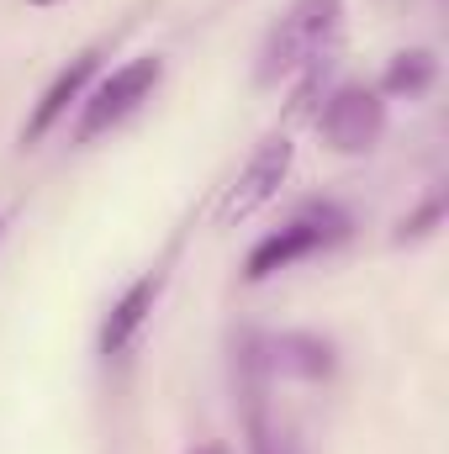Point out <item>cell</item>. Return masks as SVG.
Segmentation results:
<instances>
[{
	"label": "cell",
	"instance_id": "1",
	"mask_svg": "<svg viewBox=\"0 0 449 454\" xmlns=\"http://www.w3.org/2000/svg\"><path fill=\"white\" fill-rule=\"evenodd\" d=\"M338 27H343V0H291V11L270 27V37L259 48L254 80L280 85L302 69H323L338 43Z\"/></svg>",
	"mask_w": 449,
	"mask_h": 454
},
{
	"label": "cell",
	"instance_id": "2",
	"mask_svg": "<svg viewBox=\"0 0 449 454\" xmlns=\"http://www.w3.org/2000/svg\"><path fill=\"white\" fill-rule=\"evenodd\" d=\"M343 238H349V212L334 207V201H307L286 227L264 232V238L248 248V259H243V280L259 286V280L291 270L296 259H312V254L334 248V243H343Z\"/></svg>",
	"mask_w": 449,
	"mask_h": 454
},
{
	"label": "cell",
	"instance_id": "3",
	"mask_svg": "<svg viewBox=\"0 0 449 454\" xmlns=\"http://www.w3.org/2000/svg\"><path fill=\"white\" fill-rule=\"evenodd\" d=\"M159 74H164V59L159 53H143V59H127L122 69H112L91 96H85V116H80V137H101V132H112L116 121H127V116L138 112L148 96H154V85H159Z\"/></svg>",
	"mask_w": 449,
	"mask_h": 454
},
{
	"label": "cell",
	"instance_id": "4",
	"mask_svg": "<svg viewBox=\"0 0 449 454\" xmlns=\"http://www.w3.org/2000/svg\"><path fill=\"white\" fill-rule=\"evenodd\" d=\"M291 164H296V143H291L286 132L264 137V143L248 153V164L238 169V180L227 185V196H223V223H248L259 207H270V201L280 196V185H286Z\"/></svg>",
	"mask_w": 449,
	"mask_h": 454
},
{
	"label": "cell",
	"instance_id": "5",
	"mask_svg": "<svg viewBox=\"0 0 449 454\" xmlns=\"http://www.w3.org/2000/svg\"><path fill=\"white\" fill-rule=\"evenodd\" d=\"M318 132L334 153H370L386 132V101L365 85H338L318 112Z\"/></svg>",
	"mask_w": 449,
	"mask_h": 454
},
{
	"label": "cell",
	"instance_id": "6",
	"mask_svg": "<svg viewBox=\"0 0 449 454\" xmlns=\"http://www.w3.org/2000/svg\"><path fill=\"white\" fill-rule=\"evenodd\" d=\"M248 364L270 375H296V380H328L334 375V343L318 333H264L248 343Z\"/></svg>",
	"mask_w": 449,
	"mask_h": 454
},
{
	"label": "cell",
	"instance_id": "7",
	"mask_svg": "<svg viewBox=\"0 0 449 454\" xmlns=\"http://www.w3.org/2000/svg\"><path fill=\"white\" fill-rule=\"evenodd\" d=\"M96 69H101V53L96 48H85V53H75L59 74H53V85L37 96V106L27 116V127H21V143H43L48 132H53V121L69 112L75 101H85V85L96 80Z\"/></svg>",
	"mask_w": 449,
	"mask_h": 454
},
{
	"label": "cell",
	"instance_id": "8",
	"mask_svg": "<svg viewBox=\"0 0 449 454\" xmlns=\"http://www.w3.org/2000/svg\"><path fill=\"white\" fill-rule=\"evenodd\" d=\"M159 291H164V275H143V280H132V286L112 301V312H106V323H101V354H106V359L122 354L127 343L138 339V328L148 323Z\"/></svg>",
	"mask_w": 449,
	"mask_h": 454
},
{
	"label": "cell",
	"instance_id": "9",
	"mask_svg": "<svg viewBox=\"0 0 449 454\" xmlns=\"http://www.w3.org/2000/svg\"><path fill=\"white\" fill-rule=\"evenodd\" d=\"M434 74H439V59H434L429 48H407V53H397V59L386 64L381 96H423V90L434 85Z\"/></svg>",
	"mask_w": 449,
	"mask_h": 454
},
{
	"label": "cell",
	"instance_id": "10",
	"mask_svg": "<svg viewBox=\"0 0 449 454\" xmlns=\"http://www.w3.org/2000/svg\"><path fill=\"white\" fill-rule=\"evenodd\" d=\"M445 223V196H429V207L418 212V217H407L402 223V232H397V243H413V238H429L434 227Z\"/></svg>",
	"mask_w": 449,
	"mask_h": 454
},
{
	"label": "cell",
	"instance_id": "11",
	"mask_svg": "<svg viewBox=\"0 0 449 454\" xmlns=\"http://www.w3.org/2000/svg\"><path fill=\"white\" fill-rule=\"evenodd\" d=\"M248 439H254V454H302L291 439H286V434H275V428H270L259 412L248 418Z\"/></svg>",
	"mask_w": 449,
	"mask_h": 454
},
{
	"label": "cell",
	"instance_id": "12",
	"mask_svg": "<svg viewBox=\"0 0 449 454\" xmlns=\"http://www.w3.org/2000/svg\"><path fill=\"white\" fill-rule=\"evenodd\" d=\"M191 454H223V450L217 444H201V450H191Z\"/></svg>",
	"mask_w": 449,
	"mask_h": 454
},
{
	"label": "cell",
	"instance_id": "13",
	"mask_svg": "<svg viewBox=\"0 0 449 454\" xmlns=\"http://www.w3.org/2000/svg\"><path fill=\"white\" fill-rule=\"evenodd\" d=\"M27 5H59V0H27Z\"/></svg>",
	"mask_w": 449,
	"mask_h": 454
},
{
	"label": "cell",
	"instance_id": "14",
	"mask_svg": "<svg viewBox=\"0 0 449 454\" xmlns=\"http://www.w3.org/2000/svg\"><path fill=\"white\" fill-rule=\"evenodd\" d=\"M0 227H5V217H0Z\"/></svg>",
	"mask_w": 449,
	"mask_h": 454
}]
</instances>
